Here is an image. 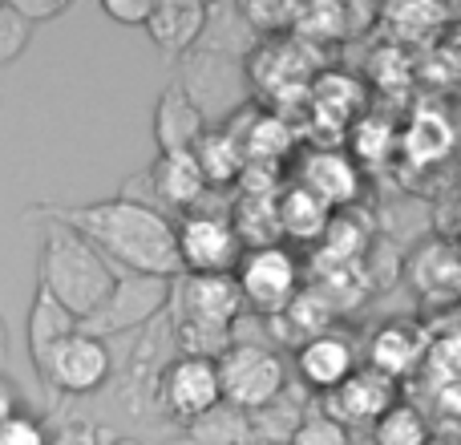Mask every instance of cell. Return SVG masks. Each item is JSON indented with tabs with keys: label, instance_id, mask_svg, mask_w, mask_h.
I'll list each match as a JSON object with an SVG mask.
<instances>
[{
	"label": "cell",
	"instance_id": "cell-1",
	"mask_svg": "<svg viewBox=\"0 0 461 445\" xmlns=\"http://www.w3.org/2000/svg\"><path fill=\"white\" fill-rule=\"evenodd\" d=\"M37 215L61 219L65 227H73L81 239L97 247L118 271L130 276H154V279H178V251H175V222L162 215L150 203L134 199H102V203H81V207H32Z\"/></svg>",
	"mask_w": 461,
	"mask_h": 445
},
{
	"label": "cell",
	"instance_id": "cell-2",
	"mask_svg": "<svg viewBox=\"0 0 461 445\" xmlns=\"http://www.w3.org/2000/svg\"><path fill=\"white\" fill-rule=\"evenodd\" d=\"M113 284H118V268L89 239H81L61 219L45 222L41 259H37V287H45L69 316H77V324L102 308L105 295L113 292Z\"/></svg>",
	"mask_w": 461,
	"mask_h": 445
},
{
	"label": "cell",
	"instance_id": "cell-3",
	"mask_svg": "<svg viewBox=\"0 0 461 445\" xmlns=\"http://www.w3.org/2000/svg\"><path fill=\"white\" fill-rule=\"evenodd\" d=\"M219 365V393H223V405L239 409V413H255L267 401H276L287 385V368L279 360L276 349H263V344H247L235 341Z\"/></svg>",
	"mask_w": 461,
	"mask_h": 445
},
{
	"label": "cell",
	"instance_id": "cell-4",
	"mask_svg": "<svg viewBox=\"0 0 461 445\" xmlns=\"http://www.w3.org/2000/svg\"><path fill=\"white\" fill-rule=\"evenodd\" d=\"M167 308L175 312V328L235 341V324L243 316V295H239L235 276H178L170 284Z\"/></svg>",
	"mask_w": 461,
	"mask_h": 445
},
{
	"label": "cell",
	"instance_id": "cell-5",
	"mask_svg": "<svg viewBox=\"0 0 461 445\" xmlns=\"http://www.w3.org/2000/svg\"><path fill=\"white\" fill-rule=\"evenodd\" d=\"M175 251L183 276H230L243 255L227 211H186L175 222Z\"/></svg>",
	"mask_w": 461,
	"mask_h": 445
},
{
	"label": "cell",
	"instance_id": "cell-6",
	"mask_svg": "<svg viewBox=\"0 0 461 445\" xmlns=\"http://www.w3.org/2000/svg\"><path fill=\"white\" fill-rule=\"evenodd\" d=\"M170 284H175V279H154V276H130V271H118L113 292L105 295V304L94 312V316L81 320L77 332L105 341V336H118V332H126V328L154 324L170 304Z\"/></svg>",
	"mask_w": 461,
	"mask_h": 445
},
{
	"label": "cell",
	"instance_id": "cell-7",
	"mask_svg": "<svg viewBox=\"0 0 461 445\" xmlns=\"http://www.w3.org/2000/svg\"><path fill=\"white\" fill-rule=\"evenodd\" d=\"M235 284L243 295V308H255L263 316H279L300 292V263L284 243L243 251L235 263Z\"/></svg>",
	"mask_w": 461,
	"mask_h": 445
},
{
	"label": "cell",
	"instance_id": "cell-8",
	"mask_svg": "<svg viewBox=\"0 0 461 445\" xmlns=\"http://www.w3.org/2000/svg\"><path fill=\"white\" fill-rule=\"evenodd\" d=\"M154 397H158L162 413L178 417V422H199L203 413L223 401L219 393V365L211 357H170L162 373L154 377Z\"/></svg>",
	"mask_w": 461,
	"mask_h": 445
},
{
	"label": "cell",
	"instance_id": "cell-9",
	"mask_svg": "<svg viewBox=\"0 0 461 445\" xmlns=\"http://www.w3.org/2000/svg\"><path fill=\"white\" fill-rule=\"evenodd\" d=\"M41 381L57 393H69V397H89L97 393L105 381L113 377V357H110V344L97 341V336L86 332H73L69 341H61L49 360L41 365Z\"/></svg>",
	"mask_w": 461,
	"mask_h": 445
},
{
	"label": "cell",
	"instance_id": "cell-10",
	"mask_svg": "<svg viewBox=\"0 0 461 445\" xmlns=\"http://www.w3.org/2000/svg\"><path fill=\"white\" fill-rule=\"evenodd\" d=\"M295 186H303L308 195H316L328 211H352L365 191V175L360 167L348 159V150L340 146H320L308 150L295 170Z\"/></svg>",
	"mask_w": 461,
	"mask_h": 445
},
{
	"label": "cell",
	"instance_id": "cell-11",
	"mask_svg": "<svg viewBox=\"0 0 461 445\" xmlns=\"http://www.w3.org/2000/svg\"><path fill=\"white\" fill-rule=\"evenodd\" d=\"M397 405V381L373 373V368H357L348 381H340L332 393L320 397V413L336 425H376L381 413Z\"/></svg>",
	"mask_w": 461,
	"mask_h": 445
},
{
	"label": "cell",
	"instance_id": "cell-12",
	"mask_svg": "<svg viewBox=\"0 0 461 445\" xmlns=\"http://www.w3.org/2000/svg\"><path fill=\"white\" fill-rule=\"evenodd\" d=\"M207 134V114H203L199 97L183 86L170 81L162 89L158 105H154V138H158V154L194 150V142Z\"/></svg>",
	"mask_w": 461,
	"mask_h": 445
},
{
	"label": "cell",
	"instance_id": "cell-13",
	"mask_svg": "<svg viewBox=\"0 0 461 445\" xmlns=\"http://www.w3.org/2000/svg\"><path fill=\"white\" fill-rule=\"evenodd\" d=\"M295 368H300V381L324 397V393H332L336 385L357 373V352H352V344L344 336L320 332V336H308L295 349Z\"/></svg>",
	"mask_w": 461,
	"mask_h": 445
},
{
	"label": "cell",
	"instance_id": "cell-14",
	"mask_svg": "<svg viewBox=\"0 0 461 445\" xmlns=\"http://www.w3.org/2000/svg\"><path fill=\"white\" fill-rule=\"evenodd\" d=\"M207 16H211V8L199 5V0H162V5L150 8L142 29L150 32V41L162 49V53L178 57V53H191V49L203 41Z\"/></svg>",
	"mask_w": 461,
	"mask_h": 445
},
{
	"label": "cell",
	"instance_id": "cell-15",
	"mask_svg": "<svg viewBox=\"0 0 461 445\" xmlns=\"http://www.w3.org/2000/svg\"><path fill=\"white\" fill-rule=\"evenodd\" d=\"M454 142H457L454 122H449V114L438 110V105H417V110L409 114L405 130H397V146L413 167H433V162H441L454 150Z\"/></svg>",
	"mask_w": 461,
	"mask_h": 445
},
{
	"label": "cell",
	"instance_id": "cell-16",
	"mask_svg": "<svg viewBox=\"0 0 461 445\" xmlns=\"http://www.w3.org/2000/svg\"><path fill=\"white\" fill-rule=\"evenodd\" d=\"M146 183H150V191L158 195L167 207L183 211V215L194 207H203V199H207V183H203V170H199V162H194L191 150L158 154V162L150 167Z\"/></svg>",
	"mask_w": 461,
	"mask_h": 445
},
{
	"label": "cell",
	"instance_id": "cell-17",
	"mask_svg": "<svg viewBox=\"0 0 461 445\" xmlns=\"http://www.w3.org/2000/svg\"><path fill=\"white\" fill-rule=\"evenodd\" d=\"M24 332H29L32 368L41 373V365L49 360V352L77 332V316H69L45 287H37V292H32V304H29V328H24Z\"/></svg>",
	"mask_w": 461,
	"mask_h": 445
},
{
	"label": "cell",
	"instance_id": "cell-18",
	"mask_svg": "<svg viewBox=\"0 0 461 445\" xmlns=\"http://www.w3.org/2000/svg\"><path fill=\"white\" fill-rule=\"evenodd\" d=\"M332 211L308 195L303 186H284L276 199V222H279V239H292V243H320Z\"/></svg>",
	"mask_w": 461,
	"mask_h": 445
},
{
	"label": "cell",
	"instance_id": "cell-19",
	"mask_svg": "<svg viewBox=\"0 0 461 445\" xmlns=\"http://www.w3.org/2000/svg\"><path fill=\"white\" fill-rule=\"evenodd\" d=\"M308 409H303V389L300 385H284L276 401H267L263 409L247 413V425H251V441L259 445H287L295 438V430L303 425Z\"/></svg>",
	"mask_w": 461,
	"mask_h": 445
},
{
	"label": "cell",
	"instance_id": "cell-20",
	"mask_svg": "<svg viewBox=\"0 0 461 445\" xmlns=\"http://www.w3.org/2000/svg\"><path fill=\"white\" fill-rule=\"evenodd\" d=\"M421 336H417V328L409 324H384L381 332L373 336V344H368V368L381 377H389V381H397V377L413 373L417 360H421Z\"/></svg>",
	"mask_w": 461,
	"mask_h": 445
},
{
	"label": "cell",
	"instance_id": "cell-21",
	"mask_svg": "<svg viewBox=\"0 0 461 445\" xmlns=\"http://www.w3.org/2000/svg\"><path fill=\"white\" fill-rule=\"evenodd\" d=\"M276 199L279 195H239L235 207L227 211L235 239L243 251H259V247L279 243V222H276Z\"/></svg>",
	"mask_w": 461,
	"mask_h": 445
},
{
	"label": "cell",
	"instance_id": "cell-22",
	"mask_svg": "<svg viewBox=\"0 0 461 445\" xmlns=\"http://www.w3.org/2000/svg\"><path fill=\"white\" fill-rule=\"evenodd\" d=\"M191 154H194V162H199V170H203V183H207V191H211V186L239 183V175H243V167H247L243 146H239L223 126L207 130V134L194 142Z\"/></svg>",
	"mask_w": 461,
	"mask_h": 445
},
{
	"label": "cell",
	"instance_id": "cell-23",
	"mask_svg": "<svg viewBox=\"0 0 461 445\" xmlns=\"http://www.w3.org/2000/svg\"><path fill=\"white\" fill-rule=\"evenodd\" d=\"M360 97H365V89H360L348 73H324V77H316V86L308 89L312 114L332 122V126H348L352 110H360Z\"/></svg>",
	"mask_w": 461,
	"mask_h": 445
},
{
	"label": "cell",
	"instance_id": "cell-24",
	"mask_svg": "<svg viewBox=\"0 0 461 445\" xmlns=\"http://www.w3.org/2000/svg\"><path fill=\"white\" fill-rule=\"evenodd\" d=\"M352 150L348 159L365 162V167H376V162H384L393 154V146H397V126H393L389 118H381V114H360L357 122H352Z\"/></svg>",
	"mask_w": 461,
	"mask_h": 445
},
{
	"label": "cell",
	"instance_id": "cell-25",
	"mask_svg": "<svg viewBox=\"0 0 461 445\" xmlns=\"http://www.w3.org/2000/svg\"><path fill=\"white\" fill-rule=\"evenodd\" d=\"M186 438L199 445H247L251 441V425H247V413L219 401L211 413H203L199 422L186 425Z\"/></svg>",
	"mask_w": 461,
	"mask_h": 445
},
{
	"label": "cell",
	"instance_id": "cell-26",
	"mask_svg": "<svg viewBox=\"0 0 461 445\" xmlns=\"http://www.w3.org/2000/svg\"><path fill=\"white\" fill-rule=\"evenodd\" d=\"M300 45H320V41H336L348 32V8L344 5H300L292 24Z\"/></svg>",
	"mask_w": 461,
	"mask_h": 445
},
{
	"label": "cell",
	"instance_id": "cell-27",
	"mask_svg": "<svg viewBox=\"0 0 461 445\" xmlns=\"http://www.w3.org/2000/svg\"><path fill=\"white\" fill-rule=\"evenodd\" d=\"M429 422L417 413L413 405H393L389 413H381V422L373 425V441L376 445H429Z\"/></svg>",
	"mask_w": 461,
	"mask_h": 445
},
{
	"label": "cell",
	"instance_id": "cell-28",
	"mask_svg": "<svg viewBox=\"0 0 461 445\" xmlns=\"http://www.w3.org/2000/svg\"><path fill=\"white\" fill-rule=\"evenodd\" d=\"M332 304L324 300V292L320 287H303V292H295V300L287 304L279 316H287V324H295V332L308 341V336H320L328 332V324H332Z\"/></svg>",
	"mask_w": 461,
	"mask_h": 445
},
{
	"label": "cell",
	"instance_id": "cell-29",
	"mask_svg": "<svg viewBox=\"0 0 461 445\" xmlns=\"http://www.w3.org/2000/svg\"><path fill=\"white\" fill-rule=\"evenodd\" d=\"M295 13H300V5H287V0H279V5H271V0H251V5H239V21H243L251 32H259V37L292 32Z\"/></svg>",
	"mask_w": 461,
	"mask_h": 445
},
{
	"label": "cell",
	"instance_id": "cell-30",
	"mask_svg": "<svg viewBox=\"0 0 461 445\" xmlns=\"http://www.w3.org/2000/svg\"><path fill=\"white\" fill-rule=\"evenodd\" d=\"M384 21L389 24H401V37H417L425 29H441L446 21V8H433V5H393L384 8Z\"/></svg>",
	"mask_w": 461,
	"mask_h": 445
},
{
	"label": "cell",
	"instance_id": "cell-31",
	"mask_svg": "<svg viewBox=\"0 0 461 445\" xmlns=\"http://www.w3.org/2000/svg\"><path fill=\"white\" fill-rule=\"evenodd\" d=\"M29 37L32 24H24L13 5H0V65H13L29 49Z\"/></svg>",
	"mask_w": 461,
	"mask_h": 445
},
{
	"label": "cell",
	"instance_id": "cell-32",
	"mask_svg": "<svg viewBox=\"0 0 461 445\" xmlns=\"http://www.w3.org/2000/svg\"><path fill=\"white\" fill-rule=\"evenodd\" d=\"M0 445H49V430L37 413L21 409L0 422Z\"/></svg>",
	"mask_w": 461,
	"mask_h": 445
},
{
	"label": "cell",
	"instance_id": "cell-33",
	"mask_svg": "<svg viewBox=\"0 0 461 445\" xmlns=\"http://www.w3.org/2000/svg\"><path fill=\"white\" fill-rule=\"evenodd\" d=\"M287 445H348V430L336 425V422H328L324 413H308Z\"/></svg>",
	"mask_w": 461,
	"mask_h": 445
},
{
	"label": "cell",
	"instance_id": "cell-34",
	"mask_svg": "<svg viewBox=\"0 0 461 445\" xmlns=\"http://www.w3.org/2000/svg\"><path fill=\"white\" fill-rule=\"evenodd\" d=\"M150 0H102V13L113 24H126V29H142L146 16H150Z\"/></svg>",
	"mask_w": 461,
	"mask_h": 445
},
{
	"label": "cell",
	"instance_id": "cell-35",
	"mask_svg": "<svg viewBox=\"0 0 461 445\" xmlns=\"http://www.w3.org/2000/svg\"><path fill=\"white\" fill-rule=\"evenodd\" d=\"M8 5L16 8V16H21L24 24H41V21L61 16L65 8H69V0H8Z\"/></svg>",
	"mask_w": 461,
	"mask_h": 445
},
{
	"label": "cell",
	"instance_id": "cell-36",
	"mask_svg": "<svg viewBox=\"0 0 461 445\" xmlns=\"http://www.w3.org/2000/svg\"><path fill=\"white\" fill-rule=\"evenodd\" d=\"M49 445H102V433H97V425L69 422L57 433H49Z\"/></svg>",
	"mask_w": 461,
	"mask_h": 445
},
{
	"label": "cell",
	"instance_id": "cell-37",
	"mask_svg": "<svg viewBox=\"0 0 461 445\" xmlns=\"http://www.w3.org/2000/svg\"><path fill=\"white\" fill-rule=\"evenodd\" d=\"M13 413H21V393H16V385L8 377H0V422Z\"/></svg>",
	"mask_w": 461,
	"mask_h": 445
},
{
	"label": "cell",
	"instance_id": "cell-38",
	"mask_svg": "<svg viewBox=\"0 0 461 445\" xmlns=\"http://www.w3.org/2000/svg\"><path fill=\"white\" fill-rule=\"evenodd\" d=\"M8 357V324H5V316H0V360Z\"/></svg>",
	"mask_w": 461,
	"mask_h": 445
},
{
	"label": "cell",
	"instance_id": "cell-39",
	"mask_svg": "<svg viewBox=\"0 0 461 445\" xmlns=\"http://www.w3.org/2000/svg\"><path fill=\"white\" fill-rule=\"evenodd\" d=\"M105 445H142V441H134V438H113V441H105Z\"/></svg>",
	"mask_w": 461,
	"mask_h": 445
},
{
	"label": "cell",
	"instance_id": "cell-40",
	"mask_svg": "<svg viewBox=\"0 0 461 445\" xmlns=\"http://www.w3.org/2000/svg\"><path fill=\"white\" fill-rule=\"evenodd\" d=\"M429 445H461V441H449V438H429Z\"/></svg>",
	"mask_w": 461,
	"mask_h": 445
},
{
	"label": "cell",
	"instance_id": "cell-41",
	"mask_svg": "<svg viewBox=\"0 0 461 445\" xmlns=\"http://www.w3.org/2000/svg\"><path fill=\"white\" fill-rule=\"evenodd\" d=\"M170 445H199V441H191V438H178V441H170Z\"/></svg>",
	"mask_w": 461,
	"mask_h": 445
},
{
	"label": "cell",
	"instance_id": "cell-42",
	"mask_svg": "<svg viewBox=\"0 0 461 445\" xmlns=\"http://www.w3.org/2000/svg\"><path fill=\"white\" fill-rule=\"evenodd\" d=\"M247 445H259V441H247Z\"/></svg>",
	"mask_w": 461,
	"mask_h": 445
}]
</instances>
